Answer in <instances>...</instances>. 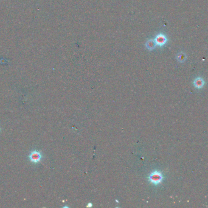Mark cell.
Listing matches in <instances>:
<instances>
[{
	"label": "cell",
	"mask_w": 208,
	"mask_h": 208,
	"mask_svg": "<svg viewBox=\"0 0 208 208\" xmlns=\"http://www.w3.org/2000/svg\"><path fill=\"white\" fill-rule=\"evenodd\" d=\"M149 181L152 184L155 185H158L160 184L163 180V176L161 173L158 171H155L149 175L148 178Z\"/></svg>",
	"instance_id": "6da1fadb"
},
{
	"label": "cell",
	"mask_w": 208,
	"mask_h": 208,
	"mask_svg": "<svg viewBox=\"0 0 208 208\" xmlns=\"http://www.w3.org/2000/svg\"><path fill=\"white\" fill-rule=\"evenodd\" d=\"M42 157L41 153L38 151H32L29 156V160L33 163H38Z\"/></svg>",
	"instance_id": "7a4b0ae2"
},
{
	"label": "cell",
	"mask_w": 208,
	"mask_h": 208,
	"mask_svg": "<svg viewBox=\"0 0 208 208\" xmlns=\"http://www.w3.org/2000/svg\"><path fill=\"white\" fill-rule=\"evenodd\" d=\"M167 41V37H166V36L163 35V34H161L157 35L155 39L156 44L157 45H159V46L164 45H165Z\"/></svg>",
	"instance_id": "3957f363"
},
{
	"label": "cell",
	"mask_w": 208,
	"mask_h": 208,
	"mask_svg": "<svg viewBox=\"0 0 208 208\" xmlns=\"http://www.w3.org/2000/svg\"><path fill=\"white\" fill-rule=\"evenodd\" d=\"M194 86L195 87H197L198 88H201L203 87L204 84H205V81L202 78H197L194 80Z\"/></svg>",
	"instance_id": "277c9868"
},
{
	"label": "cell",
	"mask_w": 208,
	"mask_h": 208,
	"mask_svg": "<svg viewBox=\"0 0 208 208\" xmlns=\"http://www.w3.org/2000/svg\"><path fill=\"white\" fill-rule=\"evenodd\" d=\"M156 45V44L155 43V40H152V39H150V40H148L146 43V48L149 49V50H152V49H154Z\"/></svg>",
	"instance_id": "5b68a950"
},
{
	"label": "cell",
	"mask_w": 208,
	"mask_h": 208,
	"mask_svg": "<svg viewBox=\"0 0 208 208\" xmlns=\"http://www.w3.org/2000/svg\"><path fill=\"white\" fill-rule=\"evenodd\" d=\"M177 59H178V60L180 62H184L186 60V54H184V53H181L178 54V57H177Z\"/></svg>",
	"instance_id": "8992f818"
},
{
	"label": "cell",
	"mask_w": 208,
	"mask_h": 208,
	"mask_svg": "<svg viewBox=\"0 0 208 208\" xmlns=\"http://www.w3.org/2000/svg\"><path fill=\"white\" fill-rule=\"evenodd\" d=\"M88 206H90V207H91V206H92V204L91 203H89V204H88Z\"/></svg>",
	"instance_id": "52a82bcc"
}]
</instances>
